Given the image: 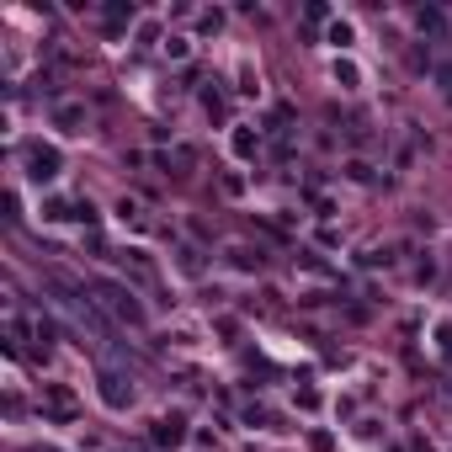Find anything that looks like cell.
Listing matches in <instances>:
<instances>
[{
	"label": "cell",
	"mask_w": 452,
	"mask_h": 452,
	"mask_svg": "<svg viewBox=\"0 0 452 452\" xmlns=\"http://www.w3.org/2000/svg\"><path fill=\"white\" fill-rule=\"evenodd\" d=\"M102 304L112 308V314H117V319H128V325H144V308H139V298H133V293L123 288V282H102Z\"/></svg>",
	"instance_id": "1"
},
{
	"label": "cell",
	"mask_w": 452,
	"mask_h": 452,
	"mask_svg": "<svg viewBox=\"0 0 452 452\" xmlns=\"http://www.w3.org/2000/svg\"><path fill=\"white\" fill-rule=\"evenodd\" d=\"M410 452H436V447L426 442V436H415V447H410Z\"/></svg>",
	"instance_id": "9"
},
{
	"label": "cell",
	"mask_w": 452,
	"mask_h": 452,
	"mask_svg": "<svg viewBox=\"0 0 452 452\" xmlns=\"http://www.w3.org/2000/svg\"><path fill=\"white\" fill-rule=\"evenodd\" d=\"M335 80L357 85V80H362V75H357V64H351V59H335Z\"/></svg>",
	"instance_id": "8"
},
{
	"label": "cell",
	"mask_w": 452,
	"mask_h": 452,
	"mask_svg": "<svg viewBox=\"0 0 452 452\" xmlns=\"http://www.w3.org/2000/svg\"><path fill=\"white\" fill-rule=\"evenodd\" d=\"M229 144H234V155H256V133H250V128H234Z\"/></svg>",
	"instance_id": "7"
},
{
	"label": "cell",
	"mask_w": 452,
	"mask_h": 452,
	"mask_svg": "<svg viewBox=\"0 0 452 452\" xmlns=\"http://www.w3.org/2000/svg\"><path fill=\"white\" fill-rule=\"evenodd\" d=\"M181 415H160V420H155V442H160V447H181Z\"/></svg>",
	"instance_id": "4"
},
{
	"label": "cell",
	"mask_w": 452,
	"mask_h": 452,
	"mask_svg": "<svg viewBox=\"0 0 452 452\" xmlns=\"http://www.w3.org/2000/svg\"><path fill=\"white\" fill-rule=\"evenodd\" d=\"M43 399H48V405H54L59 415H69V410H75V394L64 389V383H43Z\"/></svg>",
	"instance_id": "5"
},
{
	"label": "cell",
	"mask_w": 452,
	"mask_h": 452,
	"mask_svg": "<svg viewBox=\"0 0 452 452\" xmlns=\"http://www.w3.org/2000/svg\"><path fill=\"white\" fill-rule=\"evenodd\" d=\"M436 335H442V346L452 351V325H442V330H436Z\"/></svg>",
	"instance_id": "10"
},
{
	"label": "cell",
	"mask_w": 452,
	"mask_h": 452,
	"mask_svg": "<svg viewBox=\"0 0 452 452\" xmlns=\"http://www.w3.org/2000/svg\"><path fill=\"white\" fill-rule=\"evenodd\" d=\"M102 399L112 410H128V405H133V383H123L117 372H102Z\"/></svg>",
	"instance_id": "2"
},
{
	"label": "cell",
	"mask_w": 452,
	"mask_h": 452,
	"mask_svg": "<svg viewBox=\"0 0 452 452\" xmlns=\"http://www.w3.org/2000/svg\"><path fill=\"white\" fill-rule=\"evenodd\" d=\"M54 123L64 128V133H80V123H85V112L80 106H59V112H54Z\"/></svg>",
	"instance_id": "6"
},
{
	"label": "cell",
	"mask_w": 452,
	"mask_h": 452,
	"mask_svg": "<svg viewBox=\"0 0 452 452\" xmlns=\"http://www.w3.org/2000/svg\"><path fill=\"white\" fill-rule=\"evenodd\" d=\"M32 181H54L59 176V155L54 149H32V170H27Z\"/></svg>",
	"instance_id": "3"
}]
</instances>
